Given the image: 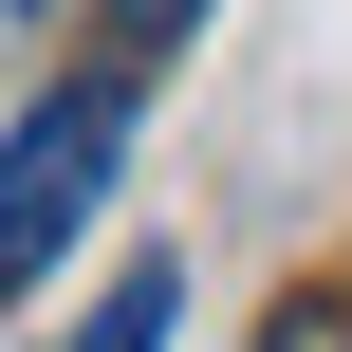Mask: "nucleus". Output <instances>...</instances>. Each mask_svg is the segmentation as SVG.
Instances as JSON below:
<instances>
[{"label": "nucleus", "instance_id": "7ed1b4c3", "mask_svg": "<svg viewBox=\"0 0 352 352\" xmlns=\"http://www.w3.org/2000/svg\"><path fill=\"white\" fill-rule=\"evenodd\" d=\"M186 37H204V0H111V74H130V93H148Z\"/></svg>", "mask_w": 352, "mask_h": 352}, {"label": "nucleus", "instance_id": "f03ea898", "mask_svg": "<svg viewBox=\"0 0 352 352\" xmlns=\"http://www.w3.org/2000/svg\"><path fill=\"white\" fill-rule=\"evenodd\" d=\"M167 334H186V260H130V278H111L56 352H167Z\"/></svg>", "mask_w": 352, "mask_h": 352}, {"label": "nucleus", "instance_id": "f257e3e1", "mask_svg": "<svg viewBox=\"0 0 352 352\" xmlns=\"http://www.w3.org/2000/svg\"><path fill=\"white\" fill-rule=\"evenodd\" d=\"M111 167H130V74H74V93H37L0 130V297H37L74 260V223L111 204Z\"/></svg>", "mask_w": 352, "mask_h": 352}, {"label": "nucleus", "instance_id": "20e7f679", "mask_svg": "<svg viewBox=\"0 0 352 352\" xmlns=\"http://www.w3.org/2000/svg\"><path fill=\"white\" fill-rule=\"evenodd\" d=\"M19 19H56V0H19Z\"/></svg>", "mask_w": 352, "mask_h": 352}]
</instances>
